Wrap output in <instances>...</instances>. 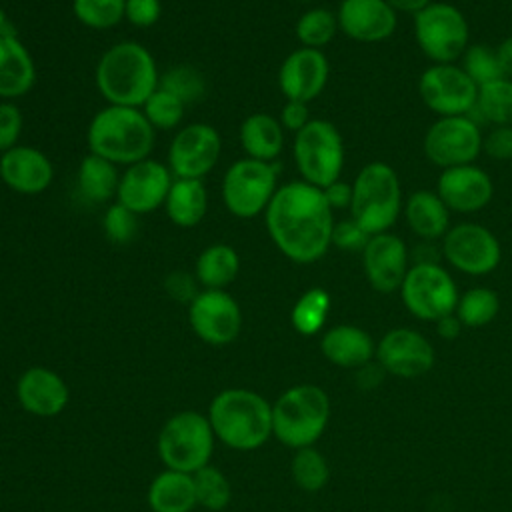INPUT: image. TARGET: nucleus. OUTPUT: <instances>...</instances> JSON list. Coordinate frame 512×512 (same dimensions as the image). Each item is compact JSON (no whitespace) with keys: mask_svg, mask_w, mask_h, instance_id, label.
Instances as JSON below:
<instances>
[{"mask_svg":"<svg viewBox=\"0 0 512 512\" xmlns=\"http://www.w3.org/2000/svg\"><path fill=\"white\" fill-rule=\"evenodd\" d=\"M142 114L146 116V120L152 124V128H160V130H172L176 128L186 112V104L176 98L174 94H170L164 88H156L148 100L140 106Z\"/></svg>","mask_w":512,"mask_h":512,"instance_id":"obj_40","label":"nucleus"},{"mask_svg":"<svg viewBox=\"0 0 512 512\" xmlns=\"http://www.w3.org/2000/svg\"><path fill=\"white\" fill-rule=\"evenodd\" d=\"M102 230L110 242L120 246L128 244L138 232V214L120 202H114L104 212Z\"/></svg>","mask_w":512,"mask_h":512,"instance_id":"obj_43","label":"nucleus"},{"mask_svg":"<svg viewBox=\"0 0 512 512\" xmlns=\"http://www.w3.org/2000/svg\"><path fill=\"white\" fill-rule=\"evenodd\" d=\"M192 332L206 344L226 346L234 342L242 328L238 302L226 290H200L188 304Z\"/></svg>","mask_w":512,"mask_h":512,"instance_id":"obj_16","label":"nucleus"},{"mask_svg":"<svg viewBox=\"0 0 512 512\" xmlns=\"http://www.w3.org/2000/svg\"><path fill=\"white\" fill-rule=\"evenodd\" d=\"M222 150L220 134L214 126L194 122L176 132L168 148V168L174 178L202 180L218 164Z\"/></svg>","mask_w":512,"mask_h":512,"instance_id":"obj_15","label":"nucleus"},{"mask_svg":"<svg viewBox=\"0 0 512 512\" xmlns=\"http://www.w3.org/2000/svg\"><path fill=\"white\" fill-rule=\"evenodd\" d=\"M298 2H312V0H298Z\"/></svg>","mask_w":512,"mask_h":512,"instance_id":"obj_55","label":"nucleus"},{"mask_svg":"<svg viewBox=\"0 0 512 512\" xmlns=\"http://www.w3.org/2000/svg\"><path fill=\"white\" fill-rule=\"evenodd\" d=\"M12 34H18L12 20L8 18V14L4 12V8L0 6V38L2 36H12Z\"/></svg>","mask_w":512,"mask_h":512,"instance_id":"obj_54","label":"nucleus"},{"mask_svg":"<svg viewBox=\"0 0 512 512\" xmlns=\"http://www.w3.org/2000/svg\"><path fill=\"white\" fill-rule=\"evenodd\" d=\"M468 116L478 124L482 120L492 126H512V80L498 78L480 86L476 106Z\"/></svg>","mask_w":512,"mask_h":512,"instance_id":"obj_33","label":"nucleus"},{"mask_svg":"<svg viewBox=\"0 0 512 512\" xmlns=\"http://www.w3.org/2000/svg\"><path fill=\"white\" fill-rule=\"evenodd\" d=\"M194 478V490H196V502L198 506L220 512L224 510L232 500V486L222 470L208 464L192 474Z\"/></svg>","mask_w":512,"mask_h":512,"instance_id":"obj_37","label":"nucleus"},{"mask_svg":"<svg viewBox=\"0 0 512 512\" xmlns=\"http://www.w3.org/2000/svg\"><path fill=\"white\" fill-rule=\"evenodd\" d=\"M328 394L316 384H296L272 404V436L288 448H308L326 430Z\"/></svg>","mask_w":512,"mask_h":512,"instance_id":"obj_6","label":"nucleus"},{"mask_svg":"<svg viewBox=\"0 0 512 512\" xmlns=\"http://www.w3.org/2000/svg\"><path fill=\"white\" fill-rule=\"evenodd\" d=\"M160 0H124V18L136 28H150L160 20Z\"/></svg>","mask_w":512,"mask_h":512,"instance_id":"obj_46","label":"nucleus"},{"mask_svg":"<svg viewBox=\"0 0 512 512\" xmlns=\"http://www.w3.org/2000/svg\"><path fill=\"white\" fill-rule=\"evenodd\" d=\"M22 128H24L22 110L10 100L0 102V154L18 146Z\"/></svg>","mask_w":512,"mask_h":512,"instance_id":"obj_45","label":"nucleus"},{"mask_svg":"<svg viewBox=\"0 0 512 512\" xmlns=\"http://www.w3.org/2000/svg\"><path fill=\"white\" fill-rule=\"evenodd\" d=\"M292 154L304 182L316 188H326L340 180L344 168V142L330 120L312 118L300 132H296Z\"/></svg>","mask_w":512,"mask_h":512,"instance_id":"obj_8","label":"nucleus"},{"mask_svg":"<svg viewBox=\"0 0 512 512\" xmlns=\"http://www.w3.org/2000/svg\"><path fill=\"white\" fill-rule=\"evenodd\" d=\"M494 50H496V58H498L502 76L512 80V34L506 36Z\"/></svg>","mask_w":512,"mask_h":512,"instance_id":"obj_52","label":"nucleus"},{"mask_svg":"<svg viewBox=\"0 0 512 512\" xmlns=\"http://www.w3.org/2000/svg\"><path fill=\"white\" fill-rule=\"evenodd\" d=\"M332 214L322 188L294 180L276 190L264 220L270 240L288 260L312 264L332 246Z\"/></svg>","mask_w":512,"mask_h":512,"instance_id":"obj_1","label":"nucleus"},{"mask_svg":"<svg viewBox=\"0 0 512 512\" xmlns=\"http://www.w3.org/2000/svg\"><path fill=\"white\" fill-rule=\"evenodd\" d=\"M414 38L432 64H454L470 46L464 12L448 2H432L414 16Z\"/></svg>","mask_w":512,"mask_h":512,"instance_id":"obj_9","label":"nucleus"},{"mask_svg":"<svg viewBox=\"0 0 512 512\" xmlns=\"http://www.w3.org/2000/svg\"><path fill=\"white\" fill-rule=\"evenodd\" d=\"M368 284L382 294L400 290L410 268V250L394 232L372 234L360 252Z\"/></svg>","mask_w":512,"mask_h":512,"instance_id":"obj_17","label":"nucleus"},{"mask_svg":"<svg viewBox=\"0 0 512 512\" xmlns=\"http://www.w3.org/2000/svg\"><path fill=\"white\" fill-rule=\"evenodd\" d=\"M158 86L180 98L184 104H192L204 96L206 80L198 68L190 64H178L160 74Z\"/></svg>","mask_w":512,"mask_h":512,"instance_id":"obj_41","label":"nucleus"},{"mask_svg":"<svg viewBox=\"0 0 512 512\" xmlns=\"http://www.w3.org/2000/svg\"><path fill=\"white\" fill-rule=\"evenodd\" d=\"M80 194L92 204H106L116 198L120 172L118 166L98 154L88 152L78 166L76 174Z\"/></svg>","mask_w":512,"mask_h":512,"instance_id":"obj_31","label":"nucleus"},{"mask_svg":"<svg viewBox=\"0 0 512 512\" xmlns=\"http://www.w3.org/2000/svg\"><path fill=\"white\" fill-rule=\"evenodd\" d=\"M338 30L350 40L378 44L388 40L398 24V14L386 0H342L336 10Z\"/></svg>","mask_w":512,"mask_h":512,"instance_id":"obj_22","label":"nucleus"},{"mask_svg":"<svg viewBox=\"0 0 512 512\" xmlns=\"http://www.w3.org/2000/svg\"><path fill=\"white\" fill-rule=\"evenodd\" d=\"M400 296L412 316L428 322L452 314L460 298L454 278L440 262L410 264Z\"/></svg>","mask_w":512,"mask_h":512,"instance_id":"obj_11","label":"nucleus"},{"mask_svg":"<svg viewBox=\"0 0 512 512\" xmlns=\"http://www.w3.org/2000/svg\"><path fill=\"white\" fill-rule=\"evenodd\" d=\"M240 270V256L230 244H210L206 246L194 266V276L206 290H224L232 284Z\"/></svg>","mask_w":512,"mask_h":512,"instance_id":"obj_32","label":"nucleus"},{"mask_svg":"<svg viewBox=\"0 0 512 512\" xmlns=\"http://www.w3.org/2000/svg\"><path fill=\"white\" fill-rule=\"evenodd\" d=\"M436 194L450 212L474 214L486 208L494 196V182L476 164L444 168L436 180Z\"/></svg>","mask_w":512,"mask_h":512,"instance_id":"obj_20","label":"nucleus"},{"mask_svg":"<svg viewBox=\"0 0 512 512\" xmlns=\"http://www.w3.org/2000/svg\"><path fill=\"white\" fill-rule=\"evenodd\" d=\"M480 124L470 116H442L424 134L422 150L428 162L438 168L474 164L482 152Z\"/></svg>","mask_w":512,"mask_h":512,"instance_id":"obj_12","label":"nucleus"},{"mask_svg":"<svg viewBox=\"0 0 512 512\" xmlns=\"http://www.w3.org/2000/svg\"><path fill=\"white\" fill-rule=\"evenodd\" d=\"M206 416L216 440L238 452L256 450L272 436V404L248 388L218 392Z\"/></svg>","mask_w":512,"mask_h":512,"instance_id":"obj_3","label":"nucleus"},{"mask_svg":"<svg viewBox=\"0 0 512 512\" xmlns=\"http://www.w3.org/2000/svg\"><path fill=\"white\" fill-rule=\"evenodd\" d=\"M294 32L304 48L322 50L338 32L336 14L328 8H310L298 18Z\"/></svg>","mask_w":512,"mask_h":512,"instance_id":"obj_36","label":"nucleus"},{"mask_svg":"<svg viewBox=\"0 0 512 512\" xmlns=\"http://www.w3.org/2000/svg\"><path fill=\"white\" fill-rule=\"evenodd\" d=\"M164 288L170 298H174L176 302H186V304H190L200 292L196 276L182 272V270L170 272L164 280Z\"/></svg>","mask_w":512,"mask_h":512,"instance_id":"obj_47","label":"nucleus"},{"mask_svg":"<svg viewBox=\"0 0 512 512\" xmlns=\"http://www.w3.org/2000/svg\"><path fill=\"white\" fill-rule=\"evenodd\" d=\"M328 312H330V294L324 288L314 286L300 294V298L292 306L290 322L298 334L314 336L324 328Z\"/></svg>","mask_w":512,"mask_h":512,"instance_id":"obj_34","label":"nucleus"},{"mask_svg":"<svg viewBox=\"0 0 512 512\" xmlns=\"http://www.w3.org/2000/svg\"><path fill=\"white\" fill-rule=\"evenodd\" d=\"M322 192L332 210L350 208V202H352V184L350 182L340 178V180L328 184L326 188H322Z\"/></svg>","mask_w":512,"mask_h":512,"instance_id":"obj_50","label":"nucleus"},{"mask_svg":"<svg viewBox=\"0 0 512 512\" xmlns=\"http://www.w3.org/2000/svg\"><path fill=\"white\" fill-rule=\"evenodd\" d=\"M500 310L498 294L486 286H474L460 294L456 304V316L460 318L462 326L480 328L490 324Z\"/></svg>","mask_w":512,"mask_h":512,"instance_id":"obj_35","label":"nucleus"},{"mask_svg":"<svg viewBox=\"0 0 512 512\" xmlns=\"http://www.w3.org/2000/svg\"><path fill=\"white\" fill-rule=\"evenodd\" d=\"M86 142L92 154L110 162L136 164L154 148V128L140 108L108 104L98 110L86 130Z\"/></svg>","mask_w":512,"mask_h":512,"instance_id":"obj_4","label":"nucleus"},{"mask_svg":"<svg viewBox=\"0 0 512 512\" xmlns=\"http://www.w3.org/2000/svg\"><path fill=\"white\" fill-rule=\"evenodd\" d=\"M80 24L92 30H110L124 20V0H72Z\"/></svg>","mask_w":512,"mask_h":512,"instance_id":"obj_39","label":"nucleus"},{"mask_svg":"<svg viewBox=\"0 0 512 512\" xmlns=\"http://www.w3.org/2000/svg\"><path fill=\"white\" fill-rule=\"evenodd\" d=\"M146 500L152 512H192L198 506L192 474L162 470L150 482Z\"/></svg>","mask_w":512,"mask_h":512,"instance_id":"obj_28","label":"nucleus"},{"mask_svg":"<svg viewBox=\"0 0 512 512\" xmlns=\"http://www.w3.org/2000/svg\"><path fill=\"white\" fill-rule=\"evenodd\" d=\"M404 220L420 240H442L450 228V210L436 190H416L404 200Z\"/></svg>","mask_w":512,"mask_h":512,"instance_id":"obj_27","label":"nucleus"},{"mask_svg":"<svg viewBox=\"0 0 512 512\" xmlns=\"http://www.w3.org/2000/svg\"><path fill=\"white\" fill-rule=\"evenodd\" d=\"M460 330H462V322H460V318L456 316V312L446 314V316H442L440 320H436V332H438V336L444 338V340H454V338H458Z\"/></svg>","mask_w":512,"mask_h":512,"instance_id":"obj_51","label":"nucleus"},{"mask_svg":"<svg viewBox=\"0 0 512 512\" xmlns=\"http://www.w3.org/2000/svg\"><path fill=\"white\" fill-rule=\"evenodd\" d=\"M442 260L458 272L484 276L498 268L502 246L496 234L478 222H460L450 226L440 244Z\"/></svg>","mask_w":512,"mask_h":512,"instance_id":"obj_13","label":"nucleus"},{"mask_svg":"<svg viewBox=\"0 0 512 512\" xmlns=\"http://www.w3.org/2000/svg\"><path fill=\"white\" fill-rule=\"evenodd\" d=\"M392 8H394V12L398 14V12H402V14H412V16H416L418 12H422L428 4H432L434 0H386Z\"/></svg>","mask_w":512,"mask_h":512,"instance_id":"obj_53","label":"nucleus"},{"mask_svg":"<svg viewBox=\"0 0 512 512\" xmlns=\"http://www.w3.org/2000/svg\"><path fill=\"white\" fill-rule=\"evenodd\" d=\"M94 82L108 104L140 108L158 88L160 74L148 48L124 40L110 46L100 56L94 70Z\"/></svg>","mask_w":512,"mask_h":512,"instance_id":"obj_2","label":"nucleus"},{"mask_svg":"<svg viewBox=\"0 0 512 512\" xmlns=\"http://www.w3.org/2000/svg\"><path fill=\"white\" fill-rule=\"evenodd\" d=\"M370 234L354 220L346 218L340 222H334L332 228V246L344 252H362Z\"/></svg>","mask_w":512,"mask_h":512,"instance_id":"obj_44","label":"nucleus"},{"mask_svg":"<svg viewBox=\"0 0 512 512\" xmlns=\"http://www.w3.org/2000/svg\"><path fill=\"white\" fill-rule=\"evenodd\" d=\"M0 180L18 194H40L54 180L50 158L34 146H14L0 154Z\"/></svg>","mask_w":512,"mask_h":512,"instance_id":"obj_24","label":"nucleus"},{"mask_svg":"<svg viewBox=\"0 0 512 512\" xmlns=\"http://www.w3.org/2000/svg\"><path fill=\"white\" fill-rule=\"evenodd\" d=\"M214 442L216 436L208 416L182 410L164 422L158 434V456L166 468L194 474L210 464Z\"/></svg>","mask_w":512,"mask_h":512,"instance_id":"obj_7","label":"nucleus"},{"mask_svg":"<svg viewBox=\"0 0 512 512\" xmlns=\"http://www.w3.org/2000/svg\"><path fill=\"white\" fill-rule=\"evenodd\" d=\"M404 208L398 172L382 160L364 164L352 182L350 218L370 236L388 232Z\"/></svg>","mask_w":512,"mask_h":512,"instance_id":"obj_5","label":"nucleus"},{"mask_svg":"<svg viewBox=\"0 0 512 512\" xmlns=\"http://www.w3.org/2000/svg\"><path fill=\"white\" fill-rule=\"evenodd\" d=\"M172 224L180 228H194L202 222L208 210V192L202 180L174 178L164 202Z\"/></svg>","mask_w":512,"mask_h":512,"instance_id":"obj_30","label":"nucleus"},{"mask_svg":"<svg viewBox=\"0 0 512 512\" xmlns=\"http://www.w3.org/2000/svg\"><path fill=\"white\" fill-rule=\"evenodd\" d=\"M280 124L284 130H290V132H300L312 118H310V110H308V104L306 102H298V100H286V104L282 106L280 110V116H278Z\"/></svg>","mask_w":512,"mask_h":512,"instance_id":"obj_49","label":"nucleus"},{"mask_svg":"<svg viewBox=\"0 0 512 512\" xmlns=\"http://www.w3.org/2000/svg\"><path fill=\"white\" fill-rule=\"evenodd\" d=\"M278 164L256 158L236 160L222 178V200L236 218H254L266 212L278 186Z\"/></svg>","mask_w":512,"mask_h":512,"instance_id":"obj_10","label":"nucleus"},{"mask_svg":"<svg viewBox=\"0 0 512 512\" xmlns=\"http://www.w3.org/2000/svg\"><path fill=\"white\" fill-rule=\"evenodd\" d=\"M290 474L296 486H300L306 492H318L326 486L330 468L326 458L312 446L298 448L292 462H290Z\"/></svg>","mask_w":512,"mask_h":512,"instance_id":"obj_38","label":"nucleus"},{"mask_svg":"<svg viewBox=\"0 0 512 512\" xmlns=\"http://www.w3.org/2000/svg\"><path fill=\"white\" fill-rule=\"evenodd\" d=\"M36 66L18 34L0 38V98L14 100L32 90Z\"/></svg>","mask_w":512,"mask_h":512,"instance_id":"obj_26","label":"nucleus"},{"mask_svg":"<svg viewBox=\"0 0 512 512\" xmlns=\"http://www.w3.org/2000/svg\"><path fill=\"white\" fill-rule=\"evenodd\" d=\"M424 106L442 116H468L478 98V86L456 64H430L418 78Z\"/></svg>","mask_w":512,"mask_h":512,"instance_id":"obj_14","label":"nucleus"},{"mask_svg":"<svg viewBox=\"0 0 512 512\" xmlns=\"http://www.w3.org/2000/svg\"><path fill=\"white\" fill-rule=\"evenodd\" d=\"M172 182L174 176L166 164L144 158L126 166V170L120 174L116 202L130 208L138 216L152 212L158 206H164Z\"/></svg>","mask_w":512,"mask_h":512,"instance_id":"obj_18","label":"nucleus"},{"mask_svg":"<svg viewBox=\"0 0 512 512\" xmlns=\"http://www.w3.org/2000/svg\"><path fill=\"white\" fill-rule=\"evenodd\" d=\"M320 350L328 362L340 368H360L376 356L370 334L352 324H338L324 332Z\"/></svg>","mask_w":512,"mask_h":512,"instance_id":"obj_25","label":"nucleus"},{"mask_svg":"<svg viewBox=\"0 0 512 512\" xmlns=\"http://www.w3.org/2000/svg\"><path fill=\"white\" fill-rule=\"evenodd\" d=\"M240 146L248 158L274 162L284 146L280 120L266 112H254L240 124Z\"/></svg>","mask_w":512,"mask_h":512,"instance_id":"obj_29","label":"nucleus"},{"mask_svg":"<svg viewBox=\"0 0 512 512\" xmlns=\"http://www.w3.org/2000/svg\"><path fill=\"white\" fill-rule=\"evenodd\" d=\"M330 74L328 58L316 48H296L280 64L278 86L286 100L310 102L322 94Z\"/></svg>","mask_w":512,"mask_h":512,"instance_id":"obj_21","label":"nucleus"},{"mask_svg":"<svg viewBox=\"0 0 512 512\" xmlns=\"http://www.w3.org/2000/svg\"><path fill=\"white\" fill-rule=\"evenodd\" d=\"M482 152L494 160H512V126H492L482 140Z\"/></svg>","mask_w":512,"mask_h":512,"instance_id":"obj_48","label":"nucleus"},{"mask_svg":"<svg viewBox=\"0 0 512 512\" xmlns=\"http://www.w3.org/2000/svg\"><path fill=\"white\" fill-rule=\"evenodd\" d=\"M18 404L32 416H58L70 402V388L60 374L46 366L26 368L16 382Z\"/></svg>","mask_w":512,"mask_h":512,"instance_id":"obj_23","label":"nucleus"},{"mask_svg":"<svg viewBox=\"0 0 512 512\" xmlns=\"http://www.w3.org/2000/svg\"><path fill=\"white\" fill-rule=\"evenodd\" d=\"M462 70L468 74V78L480 88L492 80L504 78L502 70L498 66L496 50L486 44H470L466 52L462 54Z\"/></svg>","mask_w":512,"mask_h":512,"instance_id":"obj_42","label":"nucleus"},{"mask_svg":"<svg viewBox=\"0 0 512 512\" xmlns=\"http://www.w3.org/2000/svg\"><path fill=\"white\" fill-rule=\"evenodd\" d=\"M376 358L384 372L416 378L432 368L434 348L426 336L412 328H392L376 344Z\"/></svg>","mask_w":512,"mask_h":512,"instance_id":"obj_19","label":"nucleus"}]
</instances>
